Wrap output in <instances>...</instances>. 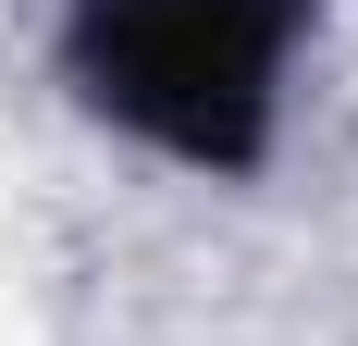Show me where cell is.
<instances>
[{"instance_id": "6da1fadb", "label": "cell", "mask_w": 358, "mask_h": 346, "mask_svg": "<svg viewBox=\"0 0 358 346\" xmlns=\"http://www.w3.org/2000/svg\"><path fill=\"white\" fill-rule=\"evenodd\" d=\"M309 0H87L74 87L173 161H259Z\"/></svg>"}]
</instances>
